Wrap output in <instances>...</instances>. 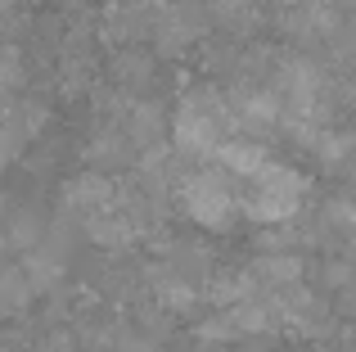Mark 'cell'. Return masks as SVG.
I'll use <instances>...</instances> for the list:
<instances>
[{
    "instance_id": "cell-1",
    "label": "cell",
    "mask_w": 356,
    "mask_h": 352,
    "mask_svg": "<svg viewBox=\"0 0 356 352\" xmlns=\"http://www.w3.org/2000/svg\"><path fill=\"white\" fill-rule=\"evenodd\" d=\"M239 136V118H235V104L226 95H217L212 86H194L190 95L176 104V118H172V141L181 154L208 163L217 159V150Z\"/></svg>"
},
{
    "instance_id": "cell-2",
    "label": "cell",
    "mask_w": 356,
    "mask_h": 352,
    "mask_svg": "<svg viewBox=\"0 0 356 352\" xmlns=\"http://www.w3.org/2000/svg\"><path fill=\"white\" fill-rule=\"evenodd\" d=\"M181 212L203 230H226L235 226V217H243V199H239V176L230 168H221L217 159L199 163L194 172L181 176L176 185Z\"/></svg>"
},
{
    "instance_id": "cell-3",
    "label": "cell",
    "mask_w": 356,
    "mask_h": 352,
    "mask_svg": "<svg viewBox=\"0 0 356 352\" xmlns=\"http://www.w3.org/2000/svg\"><path fill=\"white\" fill-rule=\"evenodd\" d=\"M239 199H243V217L261 221V226H280L289 221L307 199V176L289 163L266 159L257 172H248L239 181Z\"/></svg>"
},
{
    "instance_id": "cell-4",
    "label": "cell",
    "mask_w": 356,
    "mask_h": 352,
    "mask_svg": "<svg viewBox=\"0 0 356 352\" xmlns=\"http://www.w3.org/2000/svg\"><path fill=\"white\" fill-rule=\"evenodd\" d=\"M27 298H32V275L14 271V266H0V317L27 307Z\"/></svg>"
},
{
    "instance_id": "cell-5",
    "label": "cell",
    "mask_w": 356,
    "mask_h": 352,
    "mask_svg": "<svg viewBox=\"0 0 356 352\" xmlns=\"http://www.w3.org/2000/svg\"><path fill=\"white\" fill-rule=\"evenodd\" d=\"M127 352H154V348H149V344H131Z\"/></svg>"
}]
</instances>
